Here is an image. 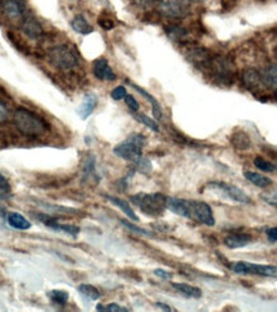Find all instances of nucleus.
Returning <instances> with one entry per match:
<instances>
[{"label": "nucleus", "mask_w": 277, "mask_h": 312, "mask_svg": "<svg viewBox=\"0 0 277 312\" xmlns=\"http://www.w3.org/2000/svg\"><path fill=\"white\" fill-rule=\"evenodd\" d=\"M99 25L100 27L104 28V30H112L114 27L113 21L108 20V18H99Z\"/></svg>", "instance_id": "4c0bfd02"}, {"label": "nucleus", "mask_w": 277, "mask_h": 312, "mask_svg": "<svg viewBox=\"0 0 277 312\" xmlns=\"http://www.w3.org/2000/svg\"><path fill=\"white\" fill-rule=\"evenodd\" d=\"M71 27L80 35H89L94 31L93 26L88 22V20L82 14H77L76 17L71 21Z\"/></svg>", "instance_id": "f3484780"}, {"label": "nucleus", "mask_w": 277, "mask_h": 312, "mask_svg": "<svg viewBox=\"0 0 277 312\" xmlns=\"http://www.w3.org/2000/svg\"><path fill=\"white\" fill-rule=\"evenodd\" d=\"M11 191L12 187L11 184H9L8 179L0 173V192H2V193H11Z\"/></svg>", "instance_id": "c9c22d12"}, {"label": "nucleus", "mask_w": 277, "mask_h": 312, "mask_svg": "<svg viewBox=\"0 0 277 312\" xmlns=\"http://www.w3.org/2000/svg\"><path fill=\"white\" fill-rule=\"evenodd\" d=\"M156 306L158 307V308L163 309V311H168V312L172 311V308H171V307L168 306V304H166V303H162V302H157Z\"/></svg>", "instance_id": "37998d69"}, {"label": "nucleus", "mask_w": 277, "mask_h": 312, "mask_svg": "<svg viewBox=\"0 0 277 312\" xmlns=\"http://www.w3.org/2000/svg\"><path fill=\"white\" fill-rule=\"evenodd\" d=\"M244 177L249 180V182H252L254 186L259 187V188H267L272 184V179H269L268 177L266 175L259 174V173H255V172H245L244 173Z\"/></svg>", "instance_id": "aec40b11"}, {"label": "nucleus", "mask_w": 277, "mask_h": 312, "mask_svg": "<svg viewBox=\"0 0 277 312\" xmlns=\"http://www.w3.org/2000/svg\"><path fill=\"white\" fill-rule=\"evenodd\" d=\"M154 274H156L158 278L163 279V280H170L171 278H172V275H171V273H168V271L163 270V269H156L154 270Z\"/></svg>", "instance_id": "58836bf2"}, {"label": "nucleus", "mask_w": 277, "mask_h": 312, "mask_svg": "<svg viewBox=\"0 0 277 312\" xmlns=\"http://www.w3.org/2000/svg\"><path fill=\"white\" fill-rule=\"evenodd\" d=\"M231 144L239 150H248L250 147V138L245 132L238 131L232 135Z\"/></svg>", "instance_id": "5701e85b"}, {"label": "nucleus", "mask_w": 277, "mask_h": 312, "mask_svg": "<svg viewBox=\"0 0 277 312\" xmlns=\"http://www.w3.org/2000/svg\"><path fill=\"white\" fill-rule=\"evenodd\" d=\"M93 72L94 76L100 81H114L116 79V74L105 58H99L94 62Z\"/></svg>", "instance_id": "9d476101"}, {"label": "nucleus", "mask_w": 277, "mask_h": 312, "mask_svg": "<svg viewBox=\"0 0 277 312\" xmlns=\"http://www.w3.org/2000/svg\"><path fill=\"white\" fill-rule=\"evenodd\" d=\"M132 116H133V118L138 122V123L147 126L148 128L153 131V132H159L158 123H156V121H153L152 118H149V117H147L145 114H142V113H137V112L132 113Z\"/></svg>", "instance_id": "bb28decb"}, {"label": "nucleus", "mask_w": 277, "mask_h": 312, "mask_svg": "<svg viewBox=\"0 0 277 312\" xmlns=\"http://www.w3.org/2000/svg\"><path fill=\"white\" fill-rule=\"evenodd\" d=\"M252 241V237L249 234H243V233H235V234H229V236L225 238V245L230 248V250H236V248H243L245 246H248Z\"/></svg>", "instance_id": "4468645a"}, {"label": "nucleus", "mask_w": 277, "mask_h": 312, "mask_svg": "<svg viewBox=\"0 0 277 312\" xmlns=\"http://www.w3.org/2000/svg\"><path fill=\"white\" fill-rule=\"evenodd\" d=\"M254 165L257 166L259 170H262V172L271 173V172H273V170H276V166H274V164L264 160L263 158H255L254 159Z\"/></svg>", "instance_id": "c756f323"}, {"label": "nucleus", "mask_w": 277, "mask_h": 312, "mask_svg": "<svg viewBox=\"0 0 277 312\" xmlns=\"http://www.w3.org/2000/svg\"><path fill=\"white\" fill-rule=\"evenodd\" d=\"M21 30L23 34L31 40H40L44 35V30L41 27L36 18L34 17H25L22 20V25H21Z\"/></svg>", "instance_id": "9b49d317"}, {"label": "nucleus", "mask_w": 277, "mask_h": 312, "mask_svg": "<svg viewBox=\"0 0 277 312\" xmlns=\"http://www.w3.org/2000/svg\"><path fill=\"white\" fill-rule=\"evenodd\" d=\"M2 11L12 21H22L25 18V3L22 0H0Z\"/></svg>", "instance_id": "1a4fd4ad"}, {"label": "nucleus", "mask_w": 277, "mask_h": 312, "mask_svg": "<svg viewBox=\"0 0 277 312\" xmlns=\"http://www.w3.org/2000/svg\"><path fill=\"white\" fill-rule=\"evenodd\" d=\"M127 95V91H126V88L123 87V86H118V87L114 88L112 92H110V96H112V98L113 100H122V98H124V96Z\"/></svg>", "instance_id": "f704fd0d"}, {"label": "nucleus", "mask_w": 277, "mask_h": 312, "mask_svg": "<svg viewBox=\"0 0 277 312\" xmlns=\"http://www.w3.org/2000/svg\"><path fill=\"white\" fill-rule=\"evenodd\" d=\"M172 287L187 298H200L201 297V290L192 285L185 284V283H172Z\"/></svg>", "instance_id": "6ab92c4d"}, {"label": "nucleus", "mask_w": 277, "mask_h": 312, "mask_svg": "<svg viewBox=\"0 0 277 312\" xmlns=\"http://www.w3.org/2000/svg\"><path fill=\"white\" fill-rule=\"evenodd\" d=\"M206 188L220 192V193L224 194L226 198H230V200L235 201V202H239V203L250 202V198H249L248 194H246L243 189L234 186V184H230V183L212 182V183H208V184H206Z\"/></svg>", "instance_id": "0eeeda50"}, {"label": "nucleus", "mask_w": 277, "mask_h": 312, "mask_svg": "<svg viewBox=\"0 0 277 312\" xmlns=\"http://www.w3.org/2000/svg\"><path fill=\"white\" fill-rule=\"evenodd\" d=\"M130 84L132 86L133 88H135L136 91H138V92H140V95H143L145 98H148V100H149L150 105H152V110H153V116L156 117L157 121H161L162 119V108H161V105H159V102L157 101V98L154 97V96L150 95V93L148 92V91H145L144 88L138 87L137 84H133L132 82H130Z\"/></svg>", "instance_id": "a211bd4d"}, {"label": "nucleus", "mask_w": 277, "mask_h": 312, "mask_svg": "<svg viewBox=\"0 0 277 312\" xmlns=\"http://www.w3.org/2000/svg\"><path fill=\"white\" fill-rule=\"evenodd\" d=\"M6 198V196H3V194H0V200H4Z\"/></svg>", "instance_id": "a18cd8bd"}, {"label": "nucleus", "mask_w": 277, "mask_h": 312, "mask_svg": "<svg viewBox=\"0 0 277 312\" xmlns=\"http://www.w3.org/2000/svg\"><path fill=\"white\" fill-rule=\"evenodd\" d=\"M187 2H203V0H187Z\"/></svg>", "instance_id": "49530a36"}, {"label": "nucleus", "mask_w": 277, "mask_h": 312, "mask_svg": "<svg viewBox=\"0 0 277 312\" xmlns=\"http://www.w3.org/2000/svg\"><path fill=\"white\" fill-rule=\"evenodd\" d=\"M9 119V109L7 105L0 100V123H4Z\"/></svg>", "instance_id": "e433bc0d"}, {"label": "nucleus", "mask_w": 277, "mask_h": 312, "mask_svg": "<svg viewBox=\"0 0 277 312\" xmlns=\"http://www.w3.org/2000/svg\"><path fill=\"white\" fill-rule=\"evenodd\" d=\"M49 62L51 65L60 70H71L79 65V58L76 53L68 45H57L49 50Z\"/></svg>", "instance_id": "20e7f679"}, {"label": "nucleus", "mask_w": 277, "mask_h": 312, "mask_svg": "<svg viewBox=\"0 0 277 312\" xmlns=\"http://www.w3.org/2000/svg\"><path fill=\"white\" fill-rule=\"evenodd\" d=\"M77 289H79V292L81 293L82 295H85L86 298L91 299V301H96V299L100 298V292L96 289L94 285L80 284Z\"/></svg>", "instance_id": "a878e982"}, {"label": "nucleus", "mask_w": 277, "mask_h": 312, "mask_svg": "<svg viewBox=\"0 0 277 312\" xmlns=\"http://www.w3.org/2000/svg\"><path fill=\"white\" fill-rule=\"evenodd\" d=\"M135 165L138 172L144 173V174H147V173H149L152 170V164H150V161L148 159H138L137 161H135Z\"/></svg>", "instance_id": "473e14b6"}, {"label": "nucleus", "mask_w": 277, "mask_h": 312, "mask_svg": "<svg viewBox=\"0 0 277 312\" xmlns=\"http://www.w3.org/2000/svg\"><path fill=\"white\" fill-rule=\"evenodd\" d=\"M124 102H126V105H127V107L130 108V110L132 113L138 112V109H140V105H138V102L136 101V98L133 97L132 95H126V96H124Z\"/></svg>", "instance_id": "72a5a7b5"}, {"label": "nucleus", "mask_w": 277, "mask_h": 312, "mask_svg": "<svg viewBox=\"0 0 277 312\" xmlns=\"http://www.w3.org/2000/svg\"><path fill=\"white\" fill-rule=\"evenodd\" d=\"M236 2L238 0H221V4H222L224 11H230V9H232L236 6Z\"/></svg>", "instance_id": "a19ab883"}, {"label": "nucleus", "mask_w": 277, "mask_h": 312, "mask_svg": "<svg viewBox=\"0 0 277 312\" xmlns=\"http://www.w3.org/2000/svg\"><path fill=\"white\" fill-rule=\"evenodd\" d=\"M96 105H98V97H96L95 93L91 92L86 93V95L84 96V98H82L81 104H80L77 114H79V117L82 119V121H86V119L93 114Z\"/></svg>", "instance_id": "ddd939ff"}, {"label": "nucleus", "mask_w": 277, "mask_h": 312, "mask_svg": "<svg viewBox=\"0 0 277 312\" xmlns=\"http://www.w3.org/2000/svg\"><path fill=\"white\" fill-rule=\"evenodd\" d=\"M166 34L173 41H184L185 37L187 36L186 30L180 27V26H170V27L166 28Z\"/></svg>", "instance_id": "393cba45"}, {"label": "nucleus", "mask_w": 277, "mask_h": 312, "mask_svg": "<svg viewBox=\"0 0 277 312\" xmlns=\"http://www.w3.org/2000/svg\"><path fill=\"white\" fill-rule=\"evenodd\" d=\"M230 269L234 273L244 274V275H259L267 276V278H277V266H272V265H259L253 264V262L239 261L230 265Z\"/></svg>", "instance_id": "39448f33"}, {"label": "nucleus", "mask_w": 277, "mask_h": 312, "mask_svg": "<svg viewBox=\"0 0 277 312\" xmlns=\"http://www.w3.org/2000/svg\"><path fill=\"white\" fill-rule=\"evenodd\" d=\"M121 224L123 225V227H126V228H127V229H130L131 232H133V233L140 234V236H147V237H152V236H153V233H152V232L147 231V229L140 228V227H137V225H133L132 223L127 222V220L122 219L121 220Z\"/></svg>", "instance_id": "c85d7f7f"}, {"label": "nucleus", "mask_w": 277, "mask_h": 312, "mask_svg": "<svg viewBox=\"0 0 277 312\" xmlns=\"http://www.w3.org/2000/svg\"><path fill=\"white\" fill-rule=\"evenodd\" d=\"M156 2H158V0H135V3L138 7H143V8H148V7L153 6Z\"/></svg>", "instance_id": "79ce46f5"}, {"label": "nucleus", "mask_w": 277, "mask_h": 312, "mask_svg": "<svg viewBox=\"0 0 277 312\" xmlns=\"http://www.w3.org/2000/svg\"><path fill=\"white\" fill-rule=\"evenodd\" d=\"M262 81L267 87L277 91V65H269L262 73Z\"/></svg>", "instance_id": "4be33fe9"}, {"label": "nucleus", "mask_w": 277, "mask_h": 312, "mask_svg": "<svg viewBox=\"0 0 277 312\" xmlns=\"http://www.w3.org/2000/svg\"><path fill=\"white\" fill-rule=\"evenodd\" d=\"M6 210L3 207H0V217H6Z\"/></svg>", "instance_id": "c03bdc74"}, {"label": "nucleus", "mask_w": 277, "mask_h": 312, "mask_svg": "<svg viewBox=\"0 0 277 312\" xmlns=\"http://www.w3.org/2000/svg\"><path fill=\"white\" fill-rule=\"evenodd\" d=\"M131 202L148 217H161L167 209V197L162 193H137L131 197Z\"/></svg>", "instance_id": "f03ea898"}, {"label": "nucleus", "mask_w": 277, "mask_h": 312, "mask_svg": "<svg viewBox=\"0 0 277 312\" xmlns=\"http://www.w3.org/2000/svg\"><path fill=\"white\" fill-rule=\"evenodd\" d=\"M187 0H158V12L167 18L181 20L189 14Z\"/></svg>", "instance_id": "423d86ee"}, {"label": "nucleus", "mask_w": 277, "mask_h": 312, "mask_svg": "<svg viewBox=\"0 0 277 312\" xmlns=\"http://www.w3.org/2000/svg\"><path fill=\"white\" fill-rule=\"evenodd\" d=\"M241 81H243L244 86L248 90H257L260 87V84L263 83L262 74H259L255 69H246L241 76Z\"/></svg>", "instance_id": "2eb2a0df"}, {"label": "nucleus", "mask_w": 277, "mask_h": 312, "mask_svg": "<svg viewBox=\"0 0 277 312\" xmlns=\"http://www.w3.org/2000/svg\"><path fill=\"white\" fill-rule=\"evenodd\" d=\"M48 297L50 298V301L55 304H59V306H65L70 299V294H68L65 290L62 289H54L48 292Z\"/></svg>", "instance_id": "b1692460"}, {"label": "nucleus", "mask_w": 277, "mask_h": 312, "mask_svg": "<svg viewBox=\"0 0 277 312\" xmlns=\"http://www.w3.org/2000/svg\"><path fill=\"white\" fill-rule=\"evenodd\" d=\"M260 198H262L266 203H268V205L273 206V207H277V188H272L269 189V191L263 192V193L260 194Z\"/></svg>", "instance_id": "cd10ccee"}, {"label": "nucleus", "mask_w": 277, "mask_h": 312, "mask_svg": "<svg viewBox=\"0 0 277 312\" xmlns=\"http://www.w3.org/2000/svg\"><path fill=\"white\" fill-rule=\"evenodd\" d=\"M167 209L178 217L190 219V200L167 197Z\"/></svg>", "instance_id": "f8f14e48"}, {"label": "nucleus", "mask_w": 277, "mask_h": 312, "mask_svg": "<svg viewBox=\"0 0 277 312\" xmlns=\"http://www.w3.org/2000/svg\"><path fill=\"white\" fill-rule=\"evenodd\" d=\"M107 198L110 201V202L113 203L114 206L121 209V210L124 213V215H127V217L132 220V222H138V217L135 214V211L132 210V207H131V206L128 205L126 201L122 200V198H118V197H113V196H108Z\"/></svg>", "instance_id": "412c9836"}, {"label": "nucleus", "mask_w": 277, "mask_h": 312, "mask_svg": "<svg viewBox=\"0 0 277 312\" xmlns=\"http://www.w3.org/2000/svg\"><path fill=\"white\" fill-rule=\"evenodd\" d=\"M7 220H8V224L11 225L12 228L18 229V231H27L32 227L31 223L26 219L23 215L18 214V213H11V214L7 215Z\"/></svg>", "instance_id": "dca6fc26"}, {"label": "nucleus", "mask_w": 277, "mask_h": 312, "mask_svg": "<svg viewBox=\"0 0 277 312\" xmlns=\"http://www.w3.org/2000/svg\"><path fill=\"white\" fill-rule=\"evenodd\" d=\"M266 234H267V238H268L269 242H272V243L277 242V227L267 229Z\"/></svg>", "instance_id": "ea45409f"}, {"label": "nucleus", "mask_w": 277, "mask_h": 312, "mask_svg": "<svg viewBox=\"0 0 277 312\" xmlns=\"http://www.w3.org/2000/svg\"><path fill=\"white\" fill-rule=\"evenodd\" d=\"M13 119L17 130L26 136H41L48 131L46 122L25 108H18L15 112Z\"/></svg>", "instance_id": "f257e3e1"}, {"label": "nucleus", "mask_w": 277, "mask_h": 312, "mask_svg": "<svg viewBox=\"0 0 277 312\" xmlns=\"http://www.w3.org/2000/svg\"><path fill=\"white\" fill-rule=\"evenodd\" d=\"M55 231L64 232V233L70 234V236H72V237H76L77 234L80 233V228H79V227H76V225L59 224V223H58V225H57V228H55Z\"/></svg>", "instance_id": "2f4dec72"}, {"label": "nucleus", "mask_w": 277, "mask_h": 312, "mask_svg": "<svg viewBox=\"0 0 277 312\" xmlns=\"http://www.w3.org/2000/svg\"><path fill=\"white\" fill-rule=\"evenodd\" d=\"M147 144V138L142 133H132L123 142L117 145L113 149L116 156L127 161H137L143 158V149Z\"/></svg>", "instance_id": "7ed1b4c3"}, {"label": "nucleus", "mask_w": 277, "mask_h": 312, "mask_svg": "<svg viewBox=\"0 0 277 312\" xmlns=\"http://www.w3.org/2000/svg\"><path fill=\"white\" fill-rule=\"evenodd\" d=\"M96 311H103V312H128L130 309L126 308V307H122L117 303H109L107 306L104 304H98L96 306Z\"/></svg>", "instance_id": "7c9ffc66"}, {"label": "nucleus", "mask_w": 277, "mask_h": 312, "mask_svg": "<svg viewBox=\"0 0 277 312\" xmlns=\"http://www.w3.org/2000/svg\"><path fill=\"white\" fill-rule=\"evenodd\" d=\"M190 219L196 220L208 227H213L216 224L211 206L201 201H190Z\"/></svg>", "instance_id": "6e6552de"}]
</instances>
